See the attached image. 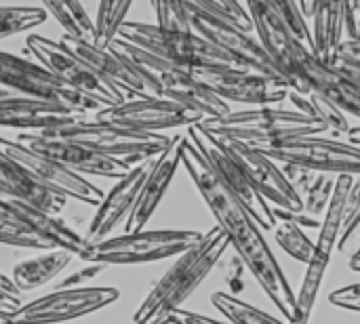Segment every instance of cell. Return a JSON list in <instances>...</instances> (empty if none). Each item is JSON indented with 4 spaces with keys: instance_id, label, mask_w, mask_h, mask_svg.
<instances>
[{
    "instance_id": "cell-1",
    "label": "cell",
    "mask_w": 360,
    "mask_h": 324,
    "mask_svg": "<svg viewBox=\"0 0 360 324\" xmlns=\"http://www.w3.org/2000/svg\"><path fill=\"white\" fill-rule=\"evenodd\" d=\"M181 164L186 167L190 179L194 181L196 190L200 192L202 200L207 202L209 211L213 213L217 228L226 234L230 247H234L236 255L243 259L245 268L253 274L262 291L270 297L278 314L287 320L291 318L295 293L278 266L274 253L270 251L262 228L249 215V211L226 190V186L217 179L205 156L198 148L188 139L181 152Z\"/></svg>"
},
{
    "instance_id": "cell-2",
    "label": "cell",
    "mask_w": 360,
    "mask_h": 324,
    "mask_svg": "<svg viewBox=\"0 0 360 324\" xmlns=\"http://www.w3.org/2000/svg\"><path fill=\"white\" fill-rule=\"evenodd\" d=\"M228 247L230 242L219 228L205 232L192 249L177 255L175 264L152 287L143 304L133 314V323L152 324L177 312L219 264Z\"/></svg>"
},
{
    "instance_id": "cell-3",
    "label": "cell",
    "mask_w": 360,
    "mask_h": 324,
    "mask_svg": "<svg viewBox=\"0 0 360 324\" xmlns=\"http://www.w3.org/2000/svg\"><path fill=\"white\" fill-rule=\"evenodd\" d=\"M207 133L243 141V143H268L289 137H310L327 133V127L297 110H285L276 105H262L243 112H230L219 118H205L198 122Z\"/></svg>"
},
{
    "instance_id": "cell-4",
    "label": "cell",
    "mask_w": 360,
    "mask_h": 324,
    "mask_svg": "<svg viewBox=\"0 0 360 324\" xmlns=\"http://www.w3.org/2000/svg\"><path fill=\"white\" fill-rule=\"evenodd\" d=\"M38 135L80 143L101 156L124 162L127 167H133L148 158H156L171 143V137H167V135L133 131V129L99 122L89 116L80 118L76 122L57 127V129L42 131Z\"/></svg>"
},
{
    "instance_id": "cell-5",
    "label": "cell",
    "mask_w": 360,
    "mask_h": 324,
    "mask_svg": "<svg viewBox=\"0 0 360 324\" xmlns=\"http://www.w3.org/2000/svg\"><path fill=\"white\" fill-rule=\"evenodd\" d=\"M202 238L198 230H141L133 234L108 236L89 245L78 257L84 264L141 266L177 257Z\"/></svg>"
},
{
    "instance_id": "cell-6",
    "label": "cell",
    "mask_w": 360,
    "mask_h": 324,
    "mask_svg": "<svg viewBox=\"0 0 360 324\" xmlns=\"http://www.w3.org/2000/svg\"><path fill=\"white\" fill-rule=\"evenodd\" d=\"M131 44H137L171 65L194 70V67H240L226 53L213 46L209 40L194 32H169L150 23L124 21L116 34Z\"/></svg>"
},
{
    "instance_id": "cell-7",
    "label": "cell",
    "mask_w": 360,
    "mask_h": 324,
    "mask_svg": "<svg viewBox=\"0 0 360 324\" xmlns=\"http://www.w3.org/2000/svg\"><path fill=\"white\" fill-rule=\"evenodd\" d=\"M247 11L253 21V32L262 42L264 51L276 65L281 78L295 93H310L304 78V63L310 57V48L295 36L291 25L266 2V0H245Z\"/></svg>"
},
{
    "instance_id": "cell-8",
    "label": "cell",
    "mask_w": 360,
    "mask_h": 324,
    "mask_svg": "<svg viewBox=\"0 0 360 324\" xmlns=\"http://www.w3.org/2000/svg\"><path fill=\"white\" fill-rule=\"evenodd\" d=\"M251 148L259 150L278 164H297L314 173L329 175H360V145L354 143L310 135L253 143Z\"/></svg>"
},
{
    "instance_id": "cell-9",
    "label": "cell",
    "mask_w": 360,
    "mask_h": 324,
    "mask_svg": "<svg viewBox=\"0 0 360 324\" xmlns=\"http://www.w3.org/2000/svg\"><path fill=\"white\" fill-rule=\"evenodd\" d=\"M186 135L198 148V152L205 156V160L209 162V167L213 169L217 179L226 186V190L249 211V215L255 219V223L262 228V232L264 230L272 232L278 221L272 213L270 202L253 188V183L245 175L238 160L230 154L226 143L217 135L207 133L200 124L188 127Z\"/></svg>"
},
{
    "instance_id": "cell-10",
    "label": "cell",
    "mask_w": 360,
    "mask_h": 324,
    "mask_svg": "<svg viewBox=\"0 0 360 324\" xmlns=\"http://www.w3.org/2000/svg\"><path fill=\"white\" fill-rule=\"evenodd\" d=\"M25 48L30 55H34L36 63L46 67L57 80L78 91L80 95L97 101L101 108L118 105L129 99L120 89L99 78L84 61H80L61 42H55L40 34H30L25 40Z\"/></svg>"
},
{
    "instance_id": "cell-11",
    "label": "cell",
    "mask_w": 360,
    "mask_h": 324,
    "mask_svg": "<svg viewBox=\"0 0 360 324\" xmlns=\"http://www.w3.org/2000/svg\"><path fill=\"white\" fill-rule=\"evenodd\" d=\"M0 89L57 103L80 114H95L97 110H101L97 101L70 89L40 63L11 55L6 51H0Z\"/></svg>"
},
{
    "instance_id": "cell-12",
    "label": "cell",
    "mask_w": 360,
    "mask_h": 324,
    "mask_svg": "<svg viewBox=\"0 0 360 324\" xmlns=\"http://www.w3.org/2000/svg\"><path fill=\"white\" fill-rule=\"evenodd\" d=\"M120 291L114 287H80L59 289L21 306L11 320L17 324H59L95 314L114 302Z\"/></svg>"
},
{
    "instance_id": "cell-13",
    "label": "cell",
    "mask_w": 360,
    "mask_h": 324,
    "mask_svg": "<svg viewBox=\"0 0 360 324\" xmlns=\"http://www.w3.org/2000/svg\"><path fill=\"white\" fill-rule=\"evenodd\" d=\"M0 154L6 160H11L17 169H21L30 179H34L36 183L53 192L63 194L65 198H74L89 207H99V202L105 196L97 186L86 181L82 175H76L68 171L65 167L57 164L55 160L32 152L17 139L0 137Z\"/></svg>"
},
{
    "instance_id": "cell-14",
    "label": "cell",
    "mask_w": 360,
    "mask_h": 324,
    "mask_svg": "<svg viewBox=\"0 0 360 324\" xmlns=\"http://www.w3.org/2000/svg\"><path fill=\"white\" fill-rule=\"evenodd\" d=\"M95 120L143 131V133H158L162 129H179L192 127L205 120L202 114L171 101L167 97H135L127 99L118 105L101 108L93 114Z\"/></svg>"
},
{
    "instance_id": "cell-15",
    "label": "cell",
    "mask_w": 360,
    "mask_h": 324,
    "mask_svg": "<svg viewBox=\"0 0 360 324\" xmlns=\"http://www.w3.org/2000/svg\"><path fill=\"white\" fill-rule=\"evenodd\" d=\"M192 76L205 84L213 95L228 101L249 105H276L287 99L289 84L245 67H194Z\"/></svg>"
},
{
    "instance_id": "cell-16",
    "label": "cell",
    "mask_w": 360,
    "mask_h": 324,
    "mask_svg": "<svg viewBox=\"0 0 360 324\" xmlns=\"http://www.w3.org/2000/svg\"><path fill=\"white\" fill-rule=\"evenodd\" d=\"M68 51H72L80 61H84L99 78L120 89L129 99L135 97H160V89L156 80L137 67L131 59L118 53L112 46H97L93 42L76 40L70 36H61L59 40Z\"/></svg>"
},
{
    "instance_id": "cell-17",
    "label": "cell",
    "mask_w": 360,
    "mask_h": 324,
    "mask_svg": "<svg viewBox=\"0 0 360 324\" xmlns=\"http://www.w3.org/2000/svg\"><path fill=\"white\" fill-rule=\"evenodd\" d=\"M188 15H190L192 32L202 36L205 40H209L221 53H226L236 65L251 70V72H257V74H264V76H270V78L283 80L276 65L272 63V59L264 51L257 36H253V32H245L236 25H230V23L219 21L211 15H205L192 6H188Z\"/></svg>"
},
{
    "instance_id": "cell-18",
    "label": "cell",
    "mask_w": 360,
    "mask_h": 324,
    "mask_svg": "<svg viewBox=\"0 0 360 324\" xmlns=\"http://www.w3.org/2000/svg\"><path fill=\"white\" fill-rule=\"evenodd\" d=\"M219 139L226 143L230 154L238 160V164L243 167V171L249 177V181L253 183V188L270 202L276 221L283 217L302 213L304 202L295 194V190L289 186V181L276 160L268 158L266 154H262L259 150H255L243 141H234V139H226V137H219Z\"/></svg>"
},
{
    "instance_id": "cell-19",
    "label": "cell",
    "mask_w": 360,
    "mask_h": 324,
    "mask_svg": "<svg viewBox=\"0 0 360 324\" xmlns=\"http://www.w3.org/2000/svg\"><path fill=\"white\" fill-rule=\"evenodd\" d=\"M17 141L23 143L25 148H30L32 152L46 156L51 160H55L57 164L65 167L68 171L76 173V175H95V177H108V179H120L122 175H127V171L131 167H127L124 162H118L114 158L101 156L80 143L74 141H63V139H51V137H42L38 133H19Z\"/></svg>"
},
{
    "instance_id": "cell-20",
    "label": "cell",
    "mask_w": 360,
    "mask_h": 324,
    "mask_svg": "<svg viewBox=\"0 0 360 324\" xmlns=\"http://www.w3.org/2000/svg\"><path fill=\"white\" fill-rule=\"evenodd\" d=\"M152 164H154V158H148V160L133 164L127 171V175H122L114 183V188L103 196V200L97 207V213L93 215V219L84 232L86 247L95 245L99 240H105L118 228V223L131 215Z\"/></svg>"
},
{
    "instance_id": "cell-21",
    "label": "cell",
    "mask_w": 360,
    "mask_h": 324,
    "mask_svg": "<svg viewBox=\"0 0 360 324\" xmlns=\"http://www.w3.org/2000/svg\"><path fill=\"white\" fill-rule=\"evenodd\" d=\"M89 114L74 112L70 108L49 103L42 99L25 97L8 89H0V127L4 129H21L23 133H42L49 129H57Z\"/></svg>"
},
{
    "instance_id": "cell-22",
    "label": "cell",
    "mask_w": 360,
    "mask_h": 324,
    "mask_svg": "<svg viewBox=\"0 0 360 324\" xmlns=\"http://www.w3.org/2000/svg\"><path fill=\"white\" fill-rule=\"evenodd\" d=\"M186 135H175L171 137V143L165 152H160L154 158V164L141 186L139 198L131 211V215L124 219V234L141 232L152 215L156 213L158 205L162 202L167 190L171 188L177 169L181 167V152H184Z\"/></svg>"
},
{
    "instance_id": "cell-23",
    "label": "cell",
    "mask_w": 360,
    "mask_h": 324,
    "mask_svg": "<svg viewBox=\"0 0 360 324\" xmlns=\"http://www.w3.org/2000/svg\"><path fill=\"white\" fill-rule=\"evenodd\" d=\"M304 78L310 91L323 95L333 105H338L344 114H352L360 118V84L333 63L319 59L314 53L304 63Z\"/></svg>"
},
{
    "instance_id": "cell-24",
    "label": "cell",
    "mask_w": 360,
    "mask_h": 324,
    "mask_svg": "<svg viewBox=\"0 0 360 324\" xmlns=\"http://www.w3.org/2000/svg\"><path fill=\"white\" fill-rule=\"evenodd\" d=\"M4 205L17 217H21L38 236H42L44 240H49L53 245V249L70 251L76 257L86 249L84 236L78 234L70 223H65L57 215H53L49 211H42V209H38V207H34L30 202H23V200H4Z\"/></svg>"
},
{
    "instance_id": "cell-25",
    "label": "cell",
    "mask_w": 360,
    "mask_h": 324,
    "mask_svg": "<svg viewBox=\"0 0 360 324\" xmlns=\"http://www.w3.org/2000/svg\"><path fill=\"white\" fill-rule=\"evenodd\" d=\"M0 198L23 200L53 215H57L68 202L63 194L36 183L21 169H17L11 160H6L2 154H0Z\"/></svg>"
},
{
    "instance_id": "cell-26",
    "label": "cell",
    "mask_w": 360,
    "mask_h": 324,
    "mask_svg": "<svg viewBox=\"0 0 360 324\" xmlns=\"http://www.w3.org/2000/svg\"><path fill=\"white\" fill-rule=\"evenodd\" d=\"M344 2L314 0L312 8V51L319 59L331 61L344 42Z\"/></svg>"
},
{
    "instance_id": "cell-27",
    "label": "cell",
    "mask_w": 360,
    "mask_h": 324,
    "mask_svg": "<svg viewBox=\"0 0 360 324\" xmlns=\"http://www.w3.org/2000/svg\"><path fill=\"white\" fill-rule=\"evenodd\" d=\"M74 257L76 255L70 253V251L51 249V251H46V253H42L38 257H32V259H25V261L17 264L11 278H13V283L17 285V289L21 293L34 291V289H40V287L49 285L61 272H65Z\"/></svg>"
},
{
    "instance_id": "cell-28",
    "label": "cell",
    "mask_w": 360,
    "mask_h": 324,
    "mask_svg": "<svg viewBox=\"0 0 360 324\" xmlns=\"http://www.w3.org/2000/svg\"><path fill=\"white\" fill-rule=\"evenodd\" d=\"M329 264H331V257H329V255H323V253H319V251L312 253V259L306 264L308 268H306V274H304L300 293L295 295V304H293L291 318H289L287 323H310V316H312V310H314V306H316V297H319L323 278H325V274H327V270H329Z\"/></svg>"
},
{
    "instance_id": "cell-29",
    "label": "cell",
    "mask_w": 360,
    "mask_h": 324,
    "mask_svg": "<svg viewBox=\"0 0 360 324\" xmlns=\"http://www.w3.org/2000/svg\"><path fill=\"white\" fill-rule=\"evenodd\" d=\"M44 13L55 17L65 36L95 44V21L80 0H42Z\"/></svg>"
},
{
    "instance_id": "cell-30",
    "label": "cell",
    "mask_w": 360,
    "mask_h": 324,
    "mask_svg": "<svg viewBox=\"0 0 360 324\" xmlns=\"http://www.w3.org/2000/svg\"><path fill=\"white\" fill-rule=\"evenodd\" d=\"M287 99L295 105L297 112L323 122L327 127V131L335 133V135H348L350 133V122L346 118V114L333 105L329 99H325L323 95L310 91V93H295V91H289Z\"/></svg>"
},
{
    "instance_id": "cell-31",
    "label": "cell",
    "mask_w": 360,
    "mask_h": 324,
    "mask_svg": "<svg viewBox=\"0 0 360 324\" xmlns=\"http://www.w3.org/2000/svg\"><path fill=\"white\" fill-rule=\"evenodd\" d=\"M333 188H335V177L333 175H329V173H316L310 190L302 198V202H304L302 213L289 215V217H283V219H291V221H295L302 228H319L321 230L323 217H325L327 207H329L331 196H333Z\"/></svg>"
},
{
    "instance_id": "cell-32",
    "label": "cell",
    "mask_w": 360,
    "mask_h": 324,
    "mask_svg": "<svg viewBox=\"0 0 360 324\" xmlns=\"http://www.w3.org/2000/svg\"><path fill=\"white\" fill-rule=\"evenodd\" d=\"M0 245L6 247H21V249H36V251H51L53 245L38 236L21 217H17L0 198Z\"/></svg>"
},
{
    "instance_id": "cell-33",
    "label": "cell",
    "mask_w": 360,
    "mask_h": 324,
    "mask_svg": "<svg viewBox=\"0 0 360 324\" xmlns=\"http://www.w3.org/2000/svg\"><path fill=\"white\" fill-rule=\"evenodd\" d=\"M211 304L215 306V310L219 314H224V318L232 324H289L274 318L272 314H266L257 308H253L251 304H245L243 299H238L232 293H224L217 291L211 295Z\"/></svg>"
},
{
    "instance_id": "cell-34",
    "label": "cell",
    "mask_w": 360,
    "mask_h": 324,
    "mask_svg": "<svg viewBox=\"0 0 360 324\" xmlns=\"http://www.w3.org/2000/svg\"><path fill=\"white\" fill-rule=\"evenodd\" d=\"M133 0H99L97 15H95V44L97 46H108L120 25L127 21V13L131 8Z\"/></svg>"
},
{
    "instance_id": "cell-35",
    "label": "cell",
    "mask_w": 360,
    "mask_h": 324,
    "mask_svg": "<svg viewBox=\"0 0 360 324\" xmlns=\"http://www.w3.org/2000/svg\"><path fill=\"white\" fill-rule=\"evenodd\" d=\"M272 232H274L276 245H278L287 255H291L293 259H297V261H302V264H308V261L312 259L314 242L308 238V234L304 232L302 226H297V223L291 221V219H281Z\"/></svg>"
},
{
    "instance_id": "cell-36",
    "label": "cell",
    "mask_w": 360,
    "mask_h": 324,
    "mask_svg": "<svg viewBox=\"0 0 360 324\" xmlns=\"http://www.w3.org/2000/svg\"><path fill=\"white\" fill-rule=\"evenodd\" d=\"M188 6L211 15L219 21H226L230 25H236L245 32H253V21L245 4L238 0H186Z\"/></svg>"
},
{
    "instance_id": "cell-37",
    "label": "cell",
    "mask_w": 360,
    "mask_h": 324,
    "mask_svg": "<svg viewBox=\"0 0 360 324\" xmlns=\"http://www.w3.org/2000/svg\"><path fill=\"white\" fill-rule=\"evenodd\" d=\"M44 8L38 6H0V40L27 32L46 21Z\"/></svg>"
},
{
    "instance_id": "cell-38",
    "label": "cell",
    "mask_w": 360,
    "mask_h": 324,
    "mask_svg": "<svg viewBox=\"0 0 360 324\" xmlns=\"http://www.w3.org/2000/svg\"><path fill=\"white\" fill-rule=\"evenodd\" d=\"M156 13V27L169 32H192L186 0H150Z\"/></svg>"
},
{
    "instance_id": "cell-39",
    "label": "cell",
    "mask_w": 360,
    "mask_h": 324,
    "mask_svg": "<svg viewBox=\"0 0 360 324\" xmlns=\"http://www.w3.org/2000/svg\"><path fill=\"white\" fill-rule=\"evenodd\" d=\"M266 2L291 25V30L295 32V36L312 51V30H310L308 19L304 17V13L300 8V2L297 0H266Z\"/></svg>"
},
{
    "instance_id": "cell-40",
    "label": "cell",
    "mask_w": 360,
    "mask_h": 324,
    "mask_svg": "<svg viewBox=\"0 0 360 324\" xmlns=\"http://www.w3.org/2000/svg\"><path fill=\"white\" fill-rule=\"evenodd\" d=\"M281 169H283V173H285V177H287V181H289V186L295 190V194L300 196V198H304L306 196V192L310 190V186H312V181H314V171H310V169H304V167H297V164H281Z\"/></svg>"
},
{
    "instance_id": "cell-41",
    "label": "cell",
    "mask_w": 360,
    "mask_h": 324,
    "mask_svg": "<svg viewBox=\"0 0 360 324\" xmlns=\"http://www.w3.org/2000/svg\"><path fill=\"white\" fill-rule=\"evenodd\" d=\"M329 304L335 306V308L360 314V283L348 285V287H342V289L333 291L329 295Z\"/></svg>"
},
{
    "instance_id": "cell-42",
    "label": "cell",
    "mask_w": 360,
    "mask_h": 324,
    "mask_svg": "<svg viewBox=\"0 0 360 324\" xmlns=\"http://www.w3.org/2000/svg\"><path fill=\"white\" fill-rule=\"evenodd\" d=\"M335 251H340L342 255H348V259L354 255H360V211L352 219V223L340 234Z\"/></svg>"
},
{
    "instance_id": "cell-43",
    "label": "cell",
    "mask_w": 360,
    "mask_h": 324,
    "mask_svg": "<svg viewBox=\"0 0 360 324\" xmlns=\"http://www.w3.org/2000/svg\"><path fill=\"white\" fill-rule=\"evenodd\" d=\"M105 268H108V266H103V264H86L84 268L72 272V274L65 276L61 283H57V285H55V291H59V289H80L86 280H93L95 276H99Z\"/></svg>"
},
{
    "instance_id": "cell-44",
    "label": "cell",
    "mask_w": 360,
    "mask_h": 324,
    "mask_svg": "<svg viewBox=\"0 0 360 324\" xmlns=\"http://www.w3.org/2000/svg\"><path fill=\"white\" fill-rule=\"evenodd\" d=\"M344 40L360 42V0L344 2Z\"/></svg>"
},
{
    "instance_id": "cell-45",
    "label": "cell",
    "mask_w": 360,
    "mask_h": 324,
    "mask_svg": "<svg viewBox=\"0 0 360 324\" xmlns=\"http://www.w3.org/2000/svg\"><path fill=\"white\" fill-rule=\"evenodd\" d=\"M243 274H245V264H243V259H240L238 255H234L232 261H230V266H228V272H226L228 285H230V289H232V295L243 291V287H245V285H243Z\"/></svg>"
},
{
    "instance_id": "cell-46",
    "label": "cell",
    "mask_w": 360,
    "mask_h": 324,
    "mask_svg": "<svg viewBox=\"0 0 360 324\" xmlns=\"http://www.w3.org/2000/svg\"><path fill=\"white\" fill-rule=\"evenodd\" d=\"M329 63H333L338 70H342L346 76H350L354 82H359L360 84V59L356 57H348V55H335Z\"/></svg>"
},
{
    "instance_id": "cell-47",
    "label": "cell",
    "mask_w": 360,
    "mask_h": 324,
    "mask_svg": "<svg viewBox=\"0 0 360 324\" xmlns=\"http://www.w3.org/2000/svg\"><path fill=\"white\" fill-rule=\"evenodd\" d=\"M177 318H179V324H232L228 320H215L211 316H205V314H196V312H190V310H177L175 312Z\"/></svg>"
},
{
    "instance_id": "cell-48",
    "label": "cell",
    "mask_w": 360,
    "mask_h": 324,
    "mask_svg": "<svg viewBox=\"0 0 360 324\" xmlns=\"http://www.w3.org/2000/svg\"><path fill=\"white\" fill-rule=\"evenodd\" d=\"M21 299H15V297H8L4 293H0V316L4 318H11L19 308H21Z\"/></svg>"
},
{
    "instance_id": "cell-49",
    "label": "cell",
    "mask_w": 360,
    "mask_h": 324,
    "mask_svg": "<svg viewBox=\"0 0 360 324\" xmlns=\"http://www.w3.org/2000/svg\"><path fill=\"white\" fill-rule=\"evenodd\" d=\"M0 293H4L8 297H15V299H21V291L17 289V285L13 283V278L6 276L4 272H0Z\"/></svg>"
},
{
    "instance_id": "cell-50",
    "label": "cell",
    "mask_w": 360,
    "mask_h": 324,
    "mask_svg": "<svg viewBox=\"0 0 360 324\" xmlns=\"http://www.w3.org/2000/svg\"><path fill=\"white\" fill-rule=\"evenodd\" d=\"M338 53H342V55H359L360 42H348V40H344Z\"/></svg>"
},
{
    "instance_id": "cell-51",
    "label": "cell",
    "mask_w": 360,
    "mask_h": 324,
    "mask_svg": "<svg viewBox=\"0 0 360 324\" xmlns=\"http://www.w3.org/2000/svg\"><path fill=\"white\" fill-rule=\"evenodd\" d=\"M297 2H300V8H302L304 17L310 19L312 17V8H314V0H297Z\"/></svg>"
},
{
    "instance_id": "cell-52",
    "label": "cell",
    "mask_w": 360,
    "mask_h": 324,
    "mask_svg": "<svg viewBox=\"0 0 360 324\" xmlns=\"http://www.w3.org/2000/svg\"><path fill=\"white\" fill-rule=\"evenodd\" d=\"M346 137H348V143L360 145V127H352V129H350V133H348Z\"/></svg>"
},
{
    "instance_id": "cell-53",
    "label": "cell",
    "mask_w": 360,
    "mask_h": 324,
    "mask_svg": "<svg viewBox=\"0 0 360 324\" xmlns=\"http://www.w3.org/2000/svg\"><path fill=\"white\" fill-rule=\"evenodd\" d=\"M152 324H179V318H177V314L173 312V314H169V316H165V318H160V320H156V323Z\"/></svg>"
},
{
    "instance_id": "cell-54",
    "label": "cell",
    "mask_w": 360,
    "mask_h": 324,
    "mask_svg": "<svg viewBox=\"0 0 360 324\" xmlns=\"http://www.w3.org/2000/svg\"><path fill=\"white\" fill-rule=\"evenodd\" d=\"M348 261H350V270H354V272H359V274H360V255H354V257H350Z\"/></svg>"
},
{
    "instance_id": "cell-55",
    "label": "cell",
    "mask_w": 360,
    "mask_h": 324,
    "mask_svg": "<svg viewBox=\"0 0 360 324\" xmlns=\"http://www.w3.org/2000/svg\"><path fill=\"white\" fill-rule=\"evenodd\" d=\"M0 324H17V323H13L11 318H4V316H0Z\"/></svg>"
},
{
    "instance_id": "cell-56",
    "label": "cell",
    "mask_w": 360,
    "mask_h": 324,
    "mask_svg": "<svg viewBox=\"0 0 360 324\" xmlns=\"http://www.w3.org/2000/svg\"><path fill=\"white\" fill-rule=\"evenodd\" d=\"M340 55H342V53H340ZM348 57H356V59H360V53L359 55H348Z\"/></svg>"
}]
</instances>
